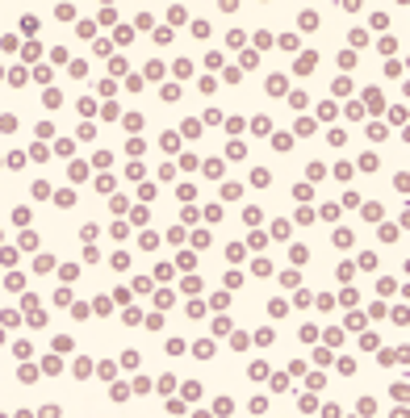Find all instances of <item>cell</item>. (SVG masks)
Returning <instances> with one entry per match:
<instances>
[{"instance_id": "obj_40", "label": "cell", "mask_w": 410, "mask_h": 418, "mask_svg": "<svg viewBox=\"0 0 410 418\" xmlns=\"http://www.w3.org/2000/svg\"><path fill=\"white\" fill-rule=\"evenodd\" d=\"M54 17H59V21H71L75 9H71V4H59V9H54Z\"/></svg>"}, {"instance_id": "obj_1", "label": "cell", "mask_w": 410, "mask_h": 418, "mask_svg": "<svg viewBox=\"0 0 410 418\" xmlns=\"http://www.w3.org/2000/svg\"><path fill=\"white\" fill-rule=\"evenodd\" d=\"M42 372H46V376H59V372H63V360H59V351L42 360Z\"/></svg>"}, {"instance_id": "obj_53", "label": "cell", "mask_w": 410, "mask_h": 418, "mask_svg": "<svg viewBox=\"0 0 410 418\" xmlns=\"http://www.w3.org/2000/svg\"><path fill=\"white\" fill-rule=\"evenodd\" d=\"M180 201H197V188H193V184H180Z\"/></svg>"}, {"instance_id": "obj_4", "label": "cell", "mask_w": 410, "mask_h": 418, "mask_svg": "<svg viewBox=\"0 0 410 418\" xmlns=\"http://www.w3.org/2000/svg\"><path fill=\"white\" fill-rule=\"evenodd\" d=\"M42 104H46V109H59V104H63V92H59V88H46Z\"/></svg>"}, {"instance_id": "obj_58", "label": "cell", "mask_w": 410, "mask_h": 418, "mask_svg": "<svg viewBox=\"0 0 410 418\" xmlns=\"http://www.w3.org/2000/svg\"><path fill=\"white\" fill-rule=\"evenodd\" d=\"M339 218V205H322V222H335Z\"/></svg>"}, {"instance_id": "obj_35", "label": "cell", "mask_w": 410, "mask_h": 418, "mask_svg": "<svg viewBox=\"0 0 410 418\" xmlns=\"http://www.w3.org/2000/svg\"><path fill=\"white\" fill-rule=\"evenodd\" d=\"M71 75H75V80H84V75H88V63L75 59V63H71Z\"/></svg>"}, {"instance_id": "obj_63", "label": "cell", "mask_w": 410, "mask_h": 418, "mask_svg": "<svg viewBox=\"0 0 410 418\" xmlns=\"http://www.w3.org/2000/svg\"><path fill=\"white\" fill-rule=\"evenodd\" d=\"M0 343H4V331H0Z\"/></svg>"}, {"instance_id": "obj_64", "label": "cell", "mask_w": 410, "mask_h": 418, "mask_svg": "<svg viewBox=\"0 0 410 418\" xmlns=\"http://www.w3.org/2000/svg\"><path fill=\"white\" fill-rule=\"evenodd\" d=\"M0 80H4V71H0Z\"/></svg>"}, {"instance_id": "obj_3", "label": "cell", "mask_w": 410, "mask_h": 418, "mask_svg": "<svg viewBox=\"0 0 410 418\" xmlns=\"http://www.w3.org/2000/svg\"><path fill=\"white\" fill-rule=\"evenodd\" d=\"M75 376H80V381H88V376H92V360H88V355H80V360H75Z\"/></svg>"}, {"instance_id": "obj_14", "label": "cell", "mask_w": 410, "mask_h": 418, "mask_svg": "<svg viewBox=\"0 0 410 418\" xmlns=\"http://www.w3.org/2000/svg\"><path fill=\"white\" fill-rule=\"evenodd\" d=\"M251 184L268 188V184H272V176H268V172H264V167H255V172H251Z\"/></svg>"}, {"instance_id": "obj_52", "label": "cell", "mask_w": 410, "mask_h": 418, "mask_svg": "<svg viewBox=\"0 0 410 418\" xmlns=\"http://www.w3.org/2000/svg\"><path fill=\"white\" fill-rule=\"evenodd\" d=\"M297 280H302L297 272H285V276H281V284H285V289H297Z\"/></svg>"}, {"instance_id": "obj_19", "label": "cell", "mask_w": 410, "mask_h": 418, "mask_svg": "<svg viewBox=\"0 0 410 418\" xmlns=\"http://www.w3.org/2000/svg\"><path fill=\"white\" fill-rule=\"evenodd\" d=\"M381 243H398V226H389V222H385V226H381Z\"/></svg>"}, {"instance_id": "obj_34", "label": "cell", "mask_w": 410, "mask_h": 418, "mask_svg": "<svg viewBox=\"0 0 410 418\" xmlns=\"http://www.w3.org/2000/svg\"><path fill=\"white\" fill-rule=\"evenodd\" d=\"M109 234H113V239H126L130 226H126V222H113V226H109Z\"/></svg>"}, {"instance_id": "obj_49", "label": "cell", "mask_w": 410, "mask_h": 418, "mask_svg": "<svg viewBox=\"0 0 410 418\" xmlns=\"http://www.w3.org/2000/svg\"><path fill=\"white\" fill-rule=\"evenodd\" d=\"M347 331H364V314H352V318H347Z\"/></svg>"}, {"instance_id": "obj_37", "label": "cell", "mask_w": 410, "mask_h": 418, "mask_svg": "<svg viewBox=\"0 0 410 418\" xmlns=\"http://www.w3.org/2000/svg\"><path fill=\"white\" fill-rule=\"evenodd\" d=\"M147 80H163V63H147Z\"/></svg>"}, {"instance_id": "obj_21", "label": "cell", "mask_w": 410, "mask_h": 418, "mask_svg": "<svg viewBox=\"0 0 410 418\" xmlns=\"http://www.w3.org/2000/svg\"><path fill=\"white\" fill-rule=\"evenodd\" d=\"M96 234H101V230H96V222H84V230H80V239H84V243H92Z\"/></svg>"}, {"instance_id": "obj_8", "label": "cell", "mask_w": 410, "mask_h": 418, "mask_svg": "<svg viewBox=\"0 0 410 418\" xmlns=\"http://www.w3.org/2000/svg\"><path fill=\"white\" fill-rule=\"evenodd\" d=\"M75 34H80L84 42H92V38H96V25H92V21H80V25H75Z\"/></svg>"}, {"instance_id": "obj_62", "label": "cell", "mask_w": 410, "mask_h": 418, "mask_svg": "<svg viewBox=\"0 0 410 418\" xmlns=\"http://www.w3.org/2000/svg\"><path fill=\"white\" fill-rule=\"evenodd\" d=\"M343 9H347V13H356V9H360V0H343Z\"/></svg>"}, {"instance_id": "obj_44", "label": "cell", "mask_w": 410, "mask_h": 418, "mask_svg": "<svg viewBox=\"0 0 410 418\" xmlns=\"http://www.w3.org/2000/svg\"><path fill=\"white\" fill-rule=\"evenodd\" d=\"M109 393H113V401H130V389H126V385H113Z\"/></svg>"}, {"instance_id": "obj_22", "label": "cell", "mask_w": 410, "mask_h": 418, "mask_svg": "<svg viewBox=\"0 0 410 418\" xmlns=\"http://www.w3.org/2000/svg\"><path fill=\"white\" fill-rule=\"evenodd\" d=\"M272 239H289V222H285V218L272 222Z\"/></svg>"}, {"instance_id": "obj_32", "label": "cell", "mask_w": 410, "mask_h": 418, "mask_svg": "<svg viewBox=\"0 0 410 418\" xmlns=\"http://www.w3.org/2000/svg\"><path fill=\"white\" fill-rule=\"evenodd\" d=\"M281 46H285V51H297V46H302V38H297V34H285Z\"/></svg>"}, {"instance_id": "obj_27", "label": "cell", "mask_w": 410, "mask_h": 418, "mask_svg": "<svg viewBox=\"0 0 410 418\" xmlns=\"http://www.w3.org/2000/svg\"><path fill=\"white\" fill-rule=\"evenodd\" d=\"M13 351L21 355V360H30V355H34V347H30V339H21V343H13Z\"/></svg>"}, {"instance_id": "obj_45", "label": "cell", "mask_w": 410, "mask_h": 418, "mask_svg": "<svg viewBox=\"0 0 410 418\" xmlns=\"http://www.w3.org/2000/svg\"><path fill=\"white\" fill-rule=\"evenodd\" d=\"M96 260H101V251H96V243H88L84 247V263H96Z\"/></svg>"}, {"instance_id": "obj_43", "label": "cell", "mask_w": 410, "mask_h": 418, "mask_svg": "<svg viewBox=\"0 0 410 418\" xmlns=\"http://www.w3.org/2000/svg\"><path fill=\"white\" fill-rule=\"evenodd\" d=\"M272 146H276V151H289V146H293V138H289V134H276Z\"/></svg>"}, {"instance_id": "obj_47", "label": "cell", "mask_w": 410, "mask_h": 418, "mask_svg": "<svg viewBox=\"0 0 410 418\" xmlns=\"http://www.w3.org/2000/svg\"><path fill=\"white\" fill-rule=\"evenodd\" d=\"M305 101H310L305 92H289V104H293V109H305Z\"/></svg>"}, {"instance_id": "obj_13", "label": "cell", "mask_w": 410, "mask_h": 418, "mask_svg": "<svg viewBox=\"0 0 410 418\" xmlns=\"http://www.w3.org/2000/svg\"><path fill=\"white\" fill-rule=\"evenodd\" d=\"M151 38H155V46H168V42H172V30H168V25H159Z\"/></svg>"}, {"instance_id": "obj_42", "label": "cell", "mask_w": 410, "mask_h": 418, "mask_svg": "<svg viewBox=\"0 0 410 418\" xmlns=\"http://www.w3.org/2000/svg\"><path fill=\"white\" fill-rule=\"evenodd\" d=\"M80 113H84V117L96 113V101H92V96H84V101H80Z\"/></svg>"}, {"instance_id": "obj_2", "label": "cell", "mask_w": 410, "mask_h": 418, "mask_svg": "<svg viewBox=\"0 0 410 418\" xmlns=\"http://www.w3.org/2000/svg\"><path fill=\"white\" fill-rule=\"evenodd\" d=\"M205 176H214V180H222V172H226V163H222V159H205Z\"/></svg>"}, {"instance_id": "obj_17", "label": "cell", "mask_w": 410, "mask_h": 418, "mask_svg": "<svg viewBox=\"0 0 410 418\" xmlns=\"http://www.w3.org/2000/svg\"><path fill=\"white\" fill-rule=\"evenodd\" d=\"M210 305H214V310H226V305H231V297H226V289H222V293H214V297H210Z\"/></svg>"}, {"instance_id": "obj_36", "label": "cell", "mask_w": 410, "mask_h": 418, "mask_svg": "<svg viewBox=\"0 0 410 418\" xmlns=\"http://www.w3.org/2000/svg\"><path fill=\"white\" fill-rule=\"evenodd\" d=\"M176 75H180V80H189V75H193V63L180 59V63H176Z\"/></svg>"}, {"instance_id": "obj_41", "label": "cell", "mask_w": 410, "mask_h": 418, "mask_svg": "<svg viewBox=\"0 0 410 418\" xmlns=\"http://www.w3.org/2000/svg\"><path fill=\"white\" fill-rule=\"evenodd\" d=\"M352 46H360V51H364V46H368V34H364V30H352Z\"/></svg>"}, {"instance_id": "obj_54", "label": "cell", "mask_w": 410, "mask_h": 418, "mask_svg": "<svg viewBox=\"0 0 410 418\" xmlns=\"http://www.w3.org/2000/svg\"><path fill=\"white\" fill-rule=\"evenodd\" d=\"M239 192H243V188H239V184H222V201H226V197H231V201H234V197H239Z\"/></svg>"}, {"instance_id": "obj_16", "label": "cell", "mask_w": 410, "mask_h": 418, "mask_svg": "<svg viewBox=\"0 0 410 418\" xmlns=\"http://www.w3.org/2000/svg\"><path fill=\"white\" fill-rule=\"evenodd\" d=\"M113 372H117V364H109V360H105V364H96V376H101V381H113Z\"/></svg>"}, {"instance_id": "obj_55", "label": "cell", "mask_w": 410, "mask_h": 418, "mask_svg": "<svg viewBox=\"0 0 410 418\" xmlns=\"http://www.w3.org/2000/svg\"><path fill=\"white\" fill-rule=\"evenodd\" d=\"M214 334H231V318H218V322H214Z\"/></svg>"}, {"instance_id": "obj_10", "label": "cell", "mask_w": 410, "mask_h": 418, "mask_svg": "<svg viewBox=\"0 0 410 418\" xmlns=\"http://www.w3.org/2000/svg\"><path fill=\"white\" fill-rule=\"evenodd\" d=\"M364 109H373V113L381 109V92H377V88H368V92H364Z\"/></svg>"}, {"instance_id": "obj_56", "label": "cell", "mask_w": 410, "mask_h": 418, "mask_svg": "<svg viewBox=\"0 0 410 418\" xmlns=\"http://www.w3.org/2000/svg\"><path fill=\"white\" fill-rule=\"evenodd\" d=\"M109 205H113V213H126V209H130V201H126V197H113Z\"/></svg>"}, {"instance_id": "obj_51", "label": "cell", "mask_w": 410, "mask_h": 418, "mask_svg": "<svg viewBox=\"0 0 410 418\" xmlns=\"http://www.w3.org/2000/svg\"><path fill=\"white\" fill-rule=\"evenodd\" d=\"M339 67H347V71H352V67H356V54L343 51V54H339Z\"/></svg>"}, {"instance_id": "obj_18", "label": "cell", "mask_w": 410, "mask_h": 418, "mask_svg": "<svg viewBox=\"0 0 410 418\" xmlns=\"http://www.w3.org/2000/svg\"><path fill=\"white\" fill-rule=\"evenodd\" d=\"M117 42H122V46H130V42H134V30H130V25H117Z\"/></svg>"}, {"instance_id": "obj_15", "label": "cell", "mask_w": 410, "mask_h": 418, "mask_svg": "<svg viewBox=\"0 0 410 418\" xmlns=\"http://www.w3.org/2000/svg\"><path fill=\"white\" fill-rule=\"evenodd\" d=\"M17 247H21V251H38V234H30V230H25V234H21V243H17Z\"/></svg>"}, {"instance_id": "obj_46", "label": "cell", "mask_w": 410, "mask_h": 418, "mask_svg": "<svg viewBox=\"0 0 410 418\" xmlns=\"http://www.w3.org/2000/svg\"><path fill=\"white\" fill-rule=\"evenodd\" d=\"M21 34H38V17H21Z\"/></svg>"}, {"instance_id": "obj_23", "label": "cell", "mask_w": 410, "mask_h": 418, "mask_svg": "<svg viewBox=\"0 0 410 418\" xmlns=\"http://www.w3.org/2000/svg\"><path fill=\"white\" fill-rule=\"evenodd\" d=\"M289 260H293V263H305V260H310V251H305V247H289Z\"/></svg>"}, {"instance_id": "obj_11", "label": "cell", "mask_w": 410, "mask_h": 418, "mask_svg": "<svg viewBox=\"0 0 410 418\" xmlns=\"http://www.w3.org/2000/svg\"><path fill=\"white\" fill-rule=\"evenodd\" d=\"M247 376H251V381H264V376H268V364H264V360H255V364L247 368Z\"/></svg>"}, {"instance_id": "obj_38", "label": "cell", "mask_w": 410, "mask_h": 418, "mask_svg": "<svg viewBox=\"0 0 410 418\" xmlns=\"http://www.w3.org/2000/svg\"><path fill=\"white\" fill-rule=\"evenodd\" d=\"M335 247H352V230H335Z\"/></svg>"}, {"instance_id": "obj_6", "label": "cell", "mask_w": 410, "mask_h": 418, "mask_svg": "<svg viewBox=\"0 0 410 418\" xmlns=\"http://www.w3.org/2000/svg\"><path fill=\"white\" fill-rule=\"evenodd\" d=\"M17 381H21V385H34V381H38V368H34V364L17 368Z\"/></svg>"}, {"instance_id": "obj_50", "label": "cell", "mask_w": 410, "mask_h": 418, "mask_svg": "<svg viewBox=\"0 0 410 418\" xmlns=\"http://www.w3.org/2000/svg\"><path fill=\"white\" fill-rule=\"evenodd\" d=\"M255 46H260V51H268V46H272V34L260 30V34H255Z\"/></svg>"}, {"instance_id": "obj_48", "label": "cell", "mask_w": 410, "mask_h": 418, "mask_svg": "<svg viewBox=\"0 0 410 418\" xmlns=\"http://www.w3.org/2000/svg\"><path fill=\"white\" fill-rule=\"evenodd\" d=\"M180 289H184V293H189V297H193V293H201V280H197V276H189V280L180 284Z\"/></svg>"}, {"instance_id": "obj_30", "label": "cell", "mask_w": 410, "mask_h": 418, "mask_svg": "<svg viewBox=\"0 0 410 418\" xmlns=\"http://www.w3.org/2000/svg\"><path fill=\"white\" fill-rule=\"evenodd\" d=\"M54 351H59V355L71 351V339H67V334H54Z\"/></svg>"}, {"instance_id": "obj_26", "label": "cell", "mask_w": 410, "mask_h": 418, "mask_svg": "<svg viewBox=\"0 0 410 418\" xmlns=\"http://www.w3.org/2000/svg\"><path fill=\"white\" fill-rule=\"evenodd\" d=\"M251 272H255V276H268V272H272V263H268V260H264V255H260V260L251 263Z\"/></svg>"}, {"instance_id": "obj_57", "label": "cell", "mask_w": 410, "mask_h": 418, "mask_svg": "<svg viewBox=\"0 0 410 418\" xmlns=\"http://www.w3.org/2000/svg\"><path fill=\"white\" fill-rule=\"evenodd\" d=\"M88 176V163H71V180H84Z\"/></svg>"}, {"instance_id": "obj_12", "label": "cell", "mask_w": 410, "mask_h": 418, "mask_svg": "<svg viewBox=\"0 0 410 418\" xmlns=\"http://www.w3.org/2000/svg\"><path fill=\"white\" fill-rule=\"evenodd\" d=\"M293 71L310 75V71H314V54H302V59H297V67H293Z\"/></svg>"}, {"instance_id": "obj_28", "label": "cell", "mask_w": 410, "mask_h": 418, "mask_svg": "<svg viewBox=\"0 0 410 418\" xmlns=\"http://www.w3.org/2000/svg\"><path fill=\"white\" fill-rule=\"evenodd\" d=\"M197 397H201V385H197V381H189V385H184V401H197Z\"/></svg>"}, {"instance_id": "obj_33", "label": "cell", "mask_w": 410, "mask_h": 418, "mask_svg": "<svg viewBox=\"0 0 410 418\" xmlns=\"http://www.w3.org/2000/svg\"><path fill=\"white\" fill-rule=\"evenodd\" d=\"M251 130H255V134H268V130H272V122H268V117H255Z\"/></svg>"}, {"instance_id": "obj_61", "label": "cell", "mask_w": 410, "mask_h": 418, "mask_svg": "<svg viewBox=\"0 0 410 418\" xmlns=\"http://www.w3.org/2000/svg\"><path fill=\"white\" fill-rule=\"evenodd\" d=\"M218 9L222 13H234V9H239V0H218Z\"/></svg>"}, {"instance_id": "obj_24", "label": "cell", "mask_w": 410, "mask_h": 418, "mask_svg": "<svg viewBox=\"0 0 410 418\" xmlns=\"http://www.w3.org/2000/svg\"><path fill=\"white\" fill-rule=\"evenodd\" d=\"M222 63H226V59H222L218 51H210V54H205V67H214V71H222Z\"/></svg>"}, {"instance_id": "obj_20", "label": "cell", "mask_w": 410, "mask_h": 418, "mask_svg": "<svg viewBox=\"0 0 410 418\" xmlns=\"http://www.w3.org/2000/svg\"><path fill=\"white\" fill-rule=\"evenodd\" d=\"M109 263H113L117 272H126V268H130V255H126V251H117V255H113V260H109Z\"/></svg>"}, {"instance_id": "obj_59", "label": "cell", "mask_w": 410, "mask_h": 418, "mask_svg": "<svg viewBox=\"0 0 410 418\" xmlns=\"http://www.w3.org/2000/svg\"><path fill=\"white\" fill-rule=\"evenodd\" d=\"M54 268V260H51V255H38V268H34V272H51Z\"/></svg>"}, {"instance_id": "obj_39", "label": "cell", "mask_w": 410, "mask_h": 418, "mask_svg": "<svg viewBox=\"0 0 410 418\" xmlns=\"http://www.w3.org/2000/svg\"><path fill=\"white\" fill-rule=\"evenodd\" d=\"M92 310H96V314H109V310H113V297H96Z\"/></svg>"}, {"instance_id": "obj_7", "label": "cell", "mask_w": 410, "mask_h": 418, "mask_svg": "<svg viewBox=\"0 0 410 418\" xmlns=\"http://www.w3.org/2000/svg\"><path fill=\"white\" fill-rule=\"evenodd\" d=\"M272 339H276V331H272V326H260V331H255V343H260V347H268Z\"/></svg>"}, {"instance_id": "obj_60", "label": "cell", "mask_w": 410, "mask_h": 418, "mask_svg": "<svg viewBox=\"0 0 410 418\" xmlns=\"http://www.w3.org/2000/svg\"><path fill=\"white\" fill-rule=\"evenodd\" d=\"M305 368H310V364H305V360H293V364H289V376H302Z\"/></svg>"}, {"instance_id": "obj_5", "label": "cell", "mask_w": 410, "mask_h": 418, "mask_svg": "<svg viewBox=\"0 0 410 418\" xmlns=\"http://www.w3.org/2000/svg\"><path fill=\"white\" fill-rule=\"evenodd\" d=\"M54 205H59V209H71V205H75V192H71V188H63V192H54Z\"/></svg>"}, {"instance_id": "obj_29", "label": "cell", "mask_w": 410, "mask_h": 418, "mask_svg": "<svg viewBox=\"0 0 410 418\" xmlns=\"http://www.w3.org/2000/svg\"><path fill=\"white\" fill-rule=\"evenodd\" d=\"M193 38H210V21H193Z\"/></svg>"}, {"instance_id": "obj_9", "label": "cell", "mask_w": 410, "mask_h": 418, "mask_svg": "<svg viewBox=\"0 0 410 418\" xmlns=\"http://www.w3.org/2000/svg\"><path fill=\"white\" fill-rule=\"evenodd\" d=\"M180 134H184V138H197L201 134V122H197V117H189V122L180 125Z\"/></svg>"}, {"instance_id": "obj_31", "label": "cell", "mask_w": 410, "mask_h": 418, "mask_svg": "<svg viewBox=\"0 0 410 418\" xmlns=\"http://www.w3.org/2000/svg\"><path fill=\"white\" fill-rule=\"evenodd\" d=\"M13 222H17V226H30V209H25V205L13 209Z\"/></svg>"}, {"instance_id": "obj_25", "label": "cell", "mask_w": 410, "mask_h": 418, "mask_svg": "<svg viewBox=\"0 0 410 418\" xmlns=\"http://www.w3.org/2000/svg\"><path fill=\"white\" fill-rule=\"evenodd\" d=\"M352 172H356V163H335V176L339 180H352Z\"/></svg>"}]
</instances>
